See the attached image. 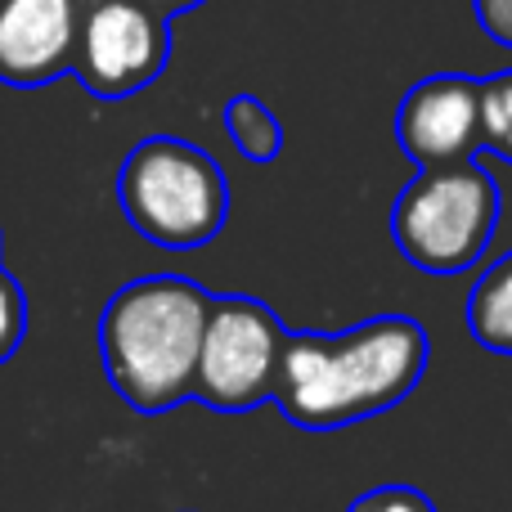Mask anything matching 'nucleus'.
<instances>
[{"mask_svg":"<svg viewBox=\"0 0 512 512\" xmlns=\"http://www.w3.org/2000/svg\"><path fill=\"white\" fill-rule=\"evenodd\" d=\"M432 342L409 315H373L346 333H288L274 405L292 427L337 432L396 409L423 382Z\"/></svg>","mask_w":512,"mask_h":512,"instance_id":"f257e3e1","label":"nucleus"},{"mask_svg":"<svg viewBox=\"0 0 512 512\" xmlns=\"http://www.w3.org/2000/svg\"><path fill=\"white\" fill-rule=\"evenodd\" d=\"M212 292L185 274L131 279L99 315V355L113 391L135 414H167L194 396Z\"/></svg>","mask_w":512,"mask_h":512,"instance_id":"f03ea898","label":"nucleus"},{"mask_svg":"<svg viewBox=\"0 0 512 512\" xmlns=\"http://www.w3.org/2000/svg\"><path fill=\"white\" fill-rule=\"evenodd\" d=\"M117 203L140 239L194 252L230 221V180L207 149L180 135H149L122 158Z\"/></svg>","mask_w":512,"mask_h":512,"instance_id":"7ed1b4c3","label":"nucleus"},{"mask_svg":"<svg viewBox=\"0 0 512 512\" xmlns=\"http://www.w3.org/2000/svg\"><path fill=\"white\" fill-rule=\"evenodd\" d=\"M504 198L477 158L418 167L391 207V239L423 274H463L486 256Z\"/></svg>","mask_w":512,"mask_h":512,"instance_id":"20e7f679","label":"nucleus"},{"mask_svg":"<svg viewBox=\"0 0 512 512\" xmlns=\"http://www.w3.org/2000/svg\"><path fill=\"white\" fill-rule=\"evenodd\" d=\"M283 342L288 328L265 301L230 292L212 297L198 346L194 369V400H203L216 414H252L265 400H274Z\"/></svg>","mask_w":512,"mask_h":512,"instance_id":"39448f33","label":"nucleus"},{"mask_svg":"<svg viewBox=\"0 0 512 512\" xmlns=\"http://www.w3.org/2000/svg\"><path fill=\"white\" fill-rule=\"evenodd\" d=\"M171 63V18L144 0H81L72 77L95 99H131Z\"/></svg>","mask_w":512,"mask_h":512,"instance_id":"423d86ee","label":"nucleus"},{"mask_svg":"<svg viewBox=\"0 0 512 512\" xmlns=\"http://www.w3.org/2000/svg\"><path fill=\"white\" fill-rule=\"evenodd\" d=\"M396 144L414 167H450L481 153V77L436 72L405 90Z\"/></svg>","mask_w":512,"mask_h":512,"instance_id":"0eeeda50","label":"nucleus"},{"mask_svg":"<svg viewBox=\"0 0 512 512\" xmlns=\"http://www.w3.org/2000/svg\"><path fill=\"white\" fill-rule=\"evenodd\" d=\"M81 0H0V81L36 90L72 72Z\"/></svg>","mask_w":512,"mask_h":512,"instance_id":"6e6552de","label":"nucleus"},{"mask_svg":"<svg viewBox=\"0 0 512 512\" xmlns=\"http://www.w3.org/2000/svg\"><path fill=\"white\" fill-rule=\"evenodd\" d=\"M468 333L495 355H512V248L481 270L468 292Z\"/></svg>","mask_w":512,"mask_h":512,"instance_id":"1a4fd4ad","label":"nucleus"},{"mask_svg":"<svg viewBox=\"0 0 512 512\" xmlns=\"http://www.w3.org/2000/svg\"><path fill=\"white\" fill-rule=\"evenodd\" d=\"M225 131H230L234 149L243 153L248 162H274L283 153V126L279 117H274V108L265 104V99L256 95H230V104H225Z\"/></svg>","mask_w":512,"mask_h":512,"instance_id":"9d476101","label":"nucleus"},{"mask_svg":"<svg viewBox=\"0 0 512 512\" xmlns=\"http://www.w3.org/2000/svg\"><path fill=\"white\" fill-rule=\"evenodd\" d=\"M481 153L512 167V72L481 81Z\"/></svg>","mask_w":512,"mask_h":512,"instance_id":"9b49d317","label":"nucleus"},{"mask_svg":"<svg viewBox=\"0 0 512 512\" xmlns=\"http://www.w3.org/2000/svg\"><path fill=\"white\" fill-rule=\"evenodd\" d=\"M27 337V297L23 283L0 265V364L14 360V351L23 346Z\"/></svg>","mask_w":512,"mask_h":512,"instance_id":"f8f14e48","label":"nucleus"},{"mask_svg":"<svg viewBox=\"0 0 512 512\" xmlns=\"http://www.w3.org/2000/svg\"><path fill=\"white\" fill-rule=\"evenodd\" d=\"M346 512H436V504L418 486H373Z\"/></svg>","mask_w":512,"mask_h":512,"instance_id":"ddd939ff","label":"nucleus"},{"mask_svg":"<svg viewBox=\"0 0 512 512\" xmlns=\"http://www.w3.org/2000/svg\"><path fill=\"white\" fill-rule=\"evenodd\" d=\"M472 14L490 41L512 50V0H472Z\"/></svg>","mask_w":512,"mask_h":512,"instance_id":"4468645a","label":"nucleus"},{"mask_svg":"<svg viewBox=\"0 0 512 512\" xmlns=\"http://www.w3.org/2000/svg\"><path fill=\"white\" fill-rule=\"evenodd\" d=\"M144 5H149L153 14H162V18H176V14H189V9L207 5V0H144Z\"/></svg>","mask_w":512,"mask_h":512,"instance_id":"2eb2a0df","label":"nucleus"}]
</instances>
